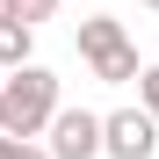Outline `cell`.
<instances>
[{
	"instance_id": "6da1fadb",
	"label": "cell",
	"mask_w": 159,
	"mask_h": 159,
	"mask_svg": "<svg viewBox=\"0 0 159 159\" xmlns=\"http://www.w3.org/2000/svg\"><path fill=\"white\" fill-rule=\"evenodd\" d=\"M58 116V72L51 65H15L0 80V130L7 138H43V123Z\"/></svg>"
},
{
	"instance_id": "7a4b0ae2",
	"label": "cell",
	"mask_w": 159,
	"mask_h": 159,
	"mask_svg": "<svg viewBox=\"0 0 159 159\" xmlns=\"http://www.w3.org/2000/svg\"><path fill=\"white\" fill-rule=\"evenodd\" d=\"M80 58L94 65V80H109V87L138 80V43L123 36L116 15H87V22H80Z\"/></svg>"
},
{
	"instance_id": "3957f363",
	"label": "cell",
	"mask_w": 159,
	"mask_h": 159,
	"mask_svg": "<svg viewBox=\"0 0 159 159\" xmlns=\"http://www.w3.org/2000/svg\"><path fill=\"white\" fill-rule=\"evenodd\" d=\"M51 130V159H101V116L94 109H65V101H58V116H51L43 123Z\"/></svg>"
},
{
	"instance_id": "277c9868",
	"label": "cell",
	"mask_w": 159,
	"mask_h": 159,
	"mask_svg": "<svg viewBox=\"0 0 159 159\" xmlns=\"http://www.w3.org/2000/svg\"><path fill=\"white\" fill-rule=\"evenodd\" d=\"M159 145V123L145 109H116V116H101V152L109 159H152Z\"/></svg>"
},
{
	"instance_id": "5b68a950",
	"label": "cell",
	"mask_w": 159,
	"mask_h": 159,
	"mask_svg": "<svg viewBox=\"0 0 159 159\" xmlns=\"http://www.w3.org/2000/svg\"><path fill=\"white\" fill-rule=\"evenodd\" d=\"M29 43H36V29H29V22H0V72L29 65Z\"/></svg>"
},
{
	"instance_id": "8992f818",
	"label": "cell",
	"mask_w": 159,
	"mask_h": 159,
	"mask_svg": "<svg viewBox=\"0 0 159 159\" xmlns=\"http://www.w3.org/2000/svg\"><path fill=\"white\" fill-rule=\"evenodd\" d=\"M138 109L159 123V65H145V72H138Z\"/></svg>"
},
{
	"instance_id": "52a82bcc",
	"label": "cell",
	"mask_w": 159,
	"mask_h": 159,
	"mask_svg": "<svg viewBox=\"0 0 159 159\" xmlns=\"http://www.w3.org/2000/svg\"><path fill=\"white\" fill-rule=\"evenodd\" d=\"M0 159H51L36 138H7V130H0Z\"/></svg>"
},
{
	"instance_id": "ba28073f",
	"label": "cell",
	"mask_w": 159,
	"mask_h": 159,
	"mask_svg": "<svg viewBox=\"0 0 159 159\" xmlns=\"http://www.w3.org/2000/svg\"><path fill=\"white\" fill-rule=\"evenodd\" d=\"M51 15H58V0H15V22H29V29L51 22Z\"/></svg>"
},
{
	"instance_id": "9c48e42d",
	"label": "cell",
	"mask_w": 159,
	"mask_h": 159,
	"mask_svg": "<svg viewBox=\"0 0 159 159\" xmlns=\"http://www.w3.org/2000/svg\"><path fill=\"white\" fill-rule=\"evenodd\" d=\"M0 22H15V0H0Z\"/></svg>"
},
{
	"instance_id": "30bf717a",
	"label": "cell",
	"mask_w": 159,
	"mask_h": 159,
	"mask_svg": "<svg viewBox=\"0 0 159 159\" xmlns=\"http://www.w3.org/2000/svg\"><path fill=\"white\" fill-rule=\"evenodd\" d=\"M145 7H159V0H145Z\"/></svg>"
}]
</instances>
